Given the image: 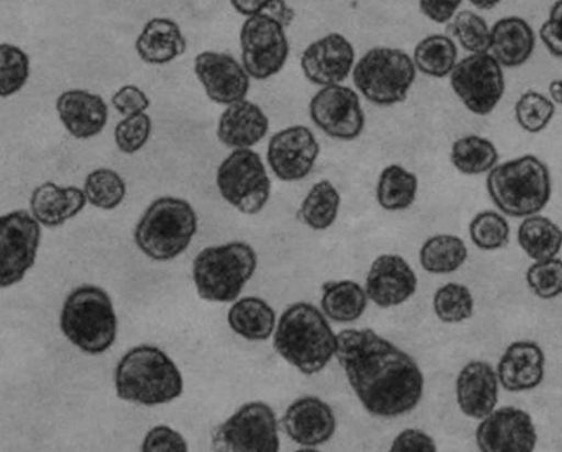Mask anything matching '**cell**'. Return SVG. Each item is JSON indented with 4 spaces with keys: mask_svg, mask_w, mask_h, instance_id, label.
I'll list each match as a JSON object with an SVG mask.
<instances>
[{
    "mask_svg": "<svg viewBox=\"0 0 562 452\" xmlns=\"http://www.w3.org/2000/svg\"><path fill=\"white\" fill-rule=\"evenodd\" d=\"M310 117L321 132L339 142L359 138L366 125L360 94L348 86L322 88L312 97Z\"/></svg>",
    "mask_w": 562,
    "mask_h": 452,
    "instance_id": "cell-14",
    "label": "cell"
},
{
    "mask_svg": "<svg viewBox=\"0 0 562 452\" xmlns=\"http://www.w3.org/2000/svg\"><path fill=\"white\" fill-rule=\"evenodd\" d=\"M85 191L79 188H59L48 181L32 192L30 206L34 217L47 228H56L77 217L85 208Z\"/></svg>",
    "mask_w": 562,
    "mask_h": 452,
    "instance_id": "cell-26",
    "label": "cell"
},
{
    "mask_svg": "<svg viewBox=\"0 0 562 452\" xmlns=\"http://www.w3.org/2000/svg\"><path fill=\"white\" fill-rule=\"evenodd\" d=\"M418 191V179L400 165L382 170L376 184V201L385 211H405L413 206Z\"/></svg>",
    "mask_w": 562,
    "mask_h": 452,
    "instance_id": "cell-31",
    "label": "cell"
},
{
    "mask_svg": "<svg viewBox=\"0 0 562 452\" xmlns=\"http://www.w3.org/2000/svg\"><path fill=\"white\" fill-rule=\"evenodd\" d=\"M150 134H153V121L145 113L127 115L119 122L114 132L115 144L125 155H134L143 148Z\"/></svg>",
    "mask_w": 562,
    "mask_h": 452,
    "instance_id": "cell-43",
    "label": "cell"
},
{
    "mask_svg": "<svg viewBox=\"0 0 562 452\" xmlns=\"http://www.w3.org/2000/svg\"><path fill=\"white\" fill-rule=\"evenodd\" d=\"M451 163L464 176L488 173L499 160V152L491 139L468 135L453 143L450 154Z\"/></svg>",
    "mask_w": 562,
    "mask_h": 452,
    "instance_id": "cell-33",
    "label": "cell"
},
{
    "mask_svg": "<svg viewBox=\"0 0 562 452\" xmlns=\"http://www.w3.org/2000/svg\"><path fill=\"white\" fill-rule=\"evenodd\" d=\"M413 58L418 71L429 78L442 79L456 69L459 49L449 36L430 35L417 43Z\"/></svg>",
    "mask_w": 562,
    "mask_h": 452,
    "instance_id": "cell-30",
    "label": "cell"
},
{
    "mask_svg": "<svg viewBox=\"0 0 562 452\" xmlns=\"http://www.w3.org/2000/svg\"><path fill=\"white\" fill-rule=\"evenodd\" d=\"M223 199L244 214L261 212L270 197V179L261 156L251 148L234 149L218 168Z\"/></svg>",
    "mask_w": 562,
    "mask_h": 452,
    "instance_id": "cell-9",
    "label": "cell"
},
{
    "mask_svg": "<svg viewBox=\"0 0 562 452\" xmlns=\"http://www.w3.org/2000/svg\"><path fill=\"white\" fill-rule=\"evenodd\" d=\"M281 423L286 434L304 447L327 443L337 427L331 407L313 396L301 397L291 404Z\"/></svg>",
    "mask_w": 562,
    "mask_h": 452,
    "instance_id": "cell-20",
    "label": "cell"
},
{
    "mask_svg": "<svg viewBox=\"0 0 562 452\" xmlns=\"http://www.w3.org/2000/svg\"><path fill=\"white\" fill-rule=\"evenodd\" d=\"M340 193L329 180L318 181L301 203L299 218L310 229L322 231L337 221L340 210Z\"/></svg>",
    "mask_w": 562,
    "mask_h": 452,
    "instance_id": "cell-34",
    "label": "cell"
},
{
    "mask_svg": "<svg viewBox=\"0 0 562 452\" xmlns=\"http://www.w3.org/2000/svg\"><path fill=\"white\" fill-rule=\"evenodd\" d=\"M355 64L356 50L352 43L338 32L312 42L300 59L304 77L319 88L341 84L352 75Z\"/></svg>",
    "mask_w": 562,
    "mask_h": 452,
    "instance_id": "cell-16",
    "label": "cell"
},
{
    "mask_svg": "<svg viewBox=\"0 0 562 452\" xmlns=\"http://www.w3.org/2000/svg\"><path fill=\"white\" fill-rule=\"evenodd\" d=\"M499 376L490 363L473 361L464 365L457 381L461 411L475 419L490 416L498 404Z\"/></svg>",
    "mask_w": 562,
    "mask_h": 452,
    "instance_id": "cell-21",
    "label": "cell"
},
{
    "mask_svg": "<svg viewBox=\"0 0 562 452\" xmlns=\"http://www.w3.org/2000/svg\"><path fill=\"white\" fill-rule=\"evenodd\" d=\"M470 236L472 242L481 250H499L509 244L510 226L499 213L484 211L472 219Z\"/></svg>",
    "mask_w": 562,
    "mask_h": 452,
    "instance_id": "cell-38",
    "label": "cell"
},
{
    "mask_svg": "<svg viewBox=\"0 0 562 452\" xmlns=\"http://www.w3.org/2000/svg\"><path fill=\"white\" fill-rule=\"evenodd\" d=\"M279 448L276 414L261 402L244 405L213 434L217 451L277 452Z\"/></svg>",
    "mask_w": 562,
    "mask_h": 452,
    "instance_id": "cell-12",
    "label": "cell"
},
{
    "mask_svg": "<svg viewBox=\"0 0 562 452\" xmlns=\"http://www.w3.org/2000/svg\"><path fill=\"white\" fill-rule=\"evenodd\" d=\"M527 284L535 295L543 300H550L562 295V261L558 258L537 261L529 267Z\"/></svg>",
    "mask_w": 562,
    "mask_h": 452,
    "instance_id": "cell-42",
    "label": "cell"
},
{
    "mask_svg": "<svg viewBox=\"0 0 562 452\" xmlns=\"http://www.w3.org/2000/svg\"><path fill=\"white\" fill-rule=\"evenodd\" d=\"M451 89L475 115H488L505 93L503 67L490 53L471 54L450 75Z\"/></svg>",
    "mask_w": 562,
    "mask_h": 452,
    "instance_id": "cell-11",
    "label": "cell"
},
{
    "mask_svg": "<svg viewBox=\"0 0 562 452\" xmlns=\"http://www.w3.org/2000/svg\"><path fill=\"white\" fill-rule=\"evenodd\" d=\"M518 244L532 260H550L561 250L562 230L553 221L535 214L518 228Z\"/></svg>",
    "mask_w": 562,
    "mask_h": 452,
    "instance_id": "cell-29",
    "label": "cell"
},
{
    "mask_svg": "<svg viewBox=\"0 0 562 452\" xmlns=\"http://www.w3.org/2000/svg\"><path fill=\"white\" fill-rule=\"evenodd\" d=\"M468 247L453 235H437L422 246L419 261L425 271L431 274L457 272L467 262Z\"/></svg>",
    "mask_w": 562,
    "mask_h": 452,
    "instance_id": "cell-35",
    "label": "cell"
},
{
    "mask_svg": "<svg viewBox=\"0 0 562 452\" xmlns=\"http://www.w3.org/2000/svg\"><path fill=\"white\" fill-rule=\"evenodd\" d=\"M268 131L269 120L262 108L243 100L228 105L223 112L217 136L224 146L244 149L261 143Z\"/></svg>",
    "mask_w": 562,
    "mask_h": 452,
    "instance_id": "cell-24",
    "label": "cell"
},
{
    "mask_svg": "<svg viewBox=\"0 0 562 452\" xmlns=\"http://www.w3.org/2000/svg\"><path fill=\"white\" fill-rule=\"evenodd\" d=\"M188 43L175 20H149L136 41L138 57L153 66H165L187 52Z\"/></svg>",
    "mask_w": 562,
    "mask_h": 452,
    "instance_id": "cell-27",
    "label": "cell"
},
{
    "mask_svg": "<svg viewBox=\"0 0 562 452\" xmlns=\"http://www.w3.org/2000/svg\"><path fill=\"white\" fill-rule=\"evenodd\" d=\"M194 72L209 99L222 105L246 99L250 91V75L229 54L202 52L194 59Z\"/></svg>",
    "mask_w": 562,
    "mask_h": 452,
    "instance_id": "cell-18",
    "label": "cell"
},
{
    "mask_svg": "<svg viewBox=\"0 0 562 452\" xmlns=\"http://www.w3.org/2000/svg\"><path fill=\"white\" fill-rule=\"evenodd\" d=\"M243 66L255 80L276 77L290 54L285 24L272 14L247 18L240 31Z\"/></svg>",
    "mask_w": 562,
    "mask_h": 452,
    "instance_id": "cell-10",
    "label": "cell"
},
{
    "mask_svg": "<svg viewBox=\"0 0 562 452\" xmlns=\"http://www.w3.org/2000/svg\"><path fill=\"white\" fill-rule=\"evenodd\" d=\"M420 12L437 24H447L458 14L462 0H418Z\"/></svg>",
    "mask_w": 562,
    "mask_h": 452,
    "instance_id": "cell-48",
    "label": "cell"
},
{
    "mask_svg": "<svg viewBox=\"0 0 562 452\" xmlns=\"http://www.w3.org/2000/svg\"><path fill=\"white\" fill-rule=\"evenodd\" d=\"M449 32L458 39L460 46L471 54L490 53L491 50L492 29L482 16L471 10H462L453 16Z\"/></svg>",
    "mask_w": 562,
    "mask_h": 452,
    "instance_id": "cell-37",
    "label": "cell"
},
{
    "mask_svg": "<svg viewBox=\"0 0 562 452\" xmlns=\"http://www.w3.org/2000/svg\"><path fill=\"white\" fill-rule=\"evenodd\" d=\"M475 440L483 452H531L538 436L531 416L509 406L486 416Z\"/></svg>",
    "mask_w": 562,
    "mask_h": 452,
    "instance_id": "cell-17",
    "label": "cell"
},
{
    "mask_svg": "<svg viewBox=\"0 0 562 452\" xmlns=\"http://www.w3.org/2000/svg\"><path fill=\"white\" fill-rule=\"evenodd\" d=\"M116 326L112 300L101 287L80 286L64 303L61 331L86 353L100 354L110 349L116 338Z\"/></svg>",
    "mask_w": 562,
    "mask_h": 452,
    "instance_id": "cell-6",
    "label": "cell"
},
{
    "mask_svg": "<svg viewBox=\"0 0 562 452\" xmlns=\"http://www.w3.org/2000/svg\"><path fill=\"white\" fill-rule=\"evenodd\" d=\"M321 154L315 134L304 125L283 128L270 138L267 161L281 181L293 182L310 176Z\"/></svg>",
    "mask_w": 562,
    "mask_h": 452,
    "instance_id": "cell-15",
    "label": "cell"
},
{
    "mask_svg": "<svg viewBox=\"0 0 562 452\" xmlns=\"http://www.w3.org/2000/svg\"><path fill=\"white\" fill-rule=\"evenodd\" d=\"M256 268L257 255L246 242L207 247L193 262L194 285L203 300L233 303L254 276Z\"/></svg>",
    "mask_w": 562,
    "mask_h": 452,
    "instance_id": "cell-7",
    "label": "cell"
},
{
    "mask_svg": "<svg viewBox=\"0 0 562 452\" xmlns=\"http://www.w3.org/2000/svg\"><path fill=\"white\" fill-rule=\"evenodd\" d=\"M549 94L551 101L562 105V79L555 80L549 84Z\"/></svg>",
    "mask_w": 562,
    "mask_h": 452,
    "instance_id": "cell-50",
    "label": "cell"
},
{
    "mask_svg": "<svg viewBox=\"0 0 562 452\" xmlns=\"http://www.w3.org/2000/svg\"><path fill=\"white\" fill-rule=\"evenodd\" d=\"M434 305L441 321L460 323L472 317L474 300L469 287L450 283L438 290Z\"/></svg>",
    "mask_w": 562,
    "mask_h": 452,
    "instance_id": "cell-41",
    "label": "cell"
},
{
    "mask_svg": "<svg viewBox=\"0 0 562 452\" xmlns=\"http://www.w3.org/2000/svg\"><path fill=\"white\" fill-rule=\"evenodd\" d=\"M414 269L398 255H382L367 275V295L382 308L403 305L416 293Z\"/></svg>",
    "mask_w": 562,
    "mask_h": 452,
    "instance_id": "cell-19",
    "label": "cell"
},
{
    "mask_svg": "<svg viewBox=\"0 0 562 452\" xmlns=\"http://www.w3.org/2000/svg\"><path fill=\"white\" fill-rule=\"evenodd\" d=\"M540 39L551 56L562 58V0L551 7L549 18L540 27Z\"/></svg>",
    "mask_w": 562,
    "mask_h": 452,
    "instance_id": "cell-45",
    "label": "cell"
},
{
    "mask_svg": "<svg viewBox=\"0 0 562 452\" xmlns=\"http://www.w3.org/2000/svg\"><path fill=\"white\" fill-rule=\"evenodd\" d=\"M112 103L119 113L127 116L145 113L150 101L143 90L134 84H126L113 95Z\"/></svg>",
    "mask_w": 562,
    "mask_h": 452,
    "instance_id": "cell-46",
    "label": "cell"
},
{
    "mask_svg": "<svg viewBox=\"0 0 562 452\" xmlns=\"http://www.w3.org/2000/svg\"><path fill=\"white\" fill-rule=\"evenodd\" d=\"M85 193L92 206L111 211L121 206L126 195V185L112 169H97L85 180Z\"/></svg>",
    "mask_w": 562,
    "mask_h": 452,
    "instance_id": "cell-36",
    "label": "cell"
},
{
    "mask_svg": "<svg viewBox=\"0 0 562 452\" xmlns=\"http://www.w3.org/2000/svg\"><path fill=\"white\" fill-rule=\"evenodd\" d=\"M366 307L367 296L358 283L342 280L323 285L322 308L330 319L339 323L358 320Z\"/></svg>",
    "mask_w": 562,
    "mask_h": 452,
    "instance_id": "cell-32",
    "label": "cell"
},
{
    "mask_svg": "<svg viewBox=\"0 0 562 452\" xmlns=\"http://www.w3.org/2000/svg\"><path fill=\"white\" fill-rule=\"evenodd\" d=\"M144 452H187L186 439L177 430L167 426H158L149 430L143 444Z\"/></svg>",
    "mask_w": 562,
    "mask_h": 452,
    "instance_id": "cell-44",
    "label": "cell"
},
{
    "mask_svg": "<svg viewBox=\"0 0 562 452\" xmlns=\"http://www.w3.org/2000/svg\"><path fill=\"white\" fill-rule=\"evenodd\" d=\"M57 111L64 127L79 139L100 135L108 122V105L102 97L85 90L61 93Z\"/></svg>",
    "mask_w": 562,
    "mask_h": 452,
    "instance_id": "cell-22",
    "label": "cell"
},
{
    "mask_svg": "<svg viewBox=\"0 0 562 452\" xmlns=\"http://www.w3.org/2000/svg\"><path fill=\"white\" fill-rule=\"evenodd\" d=\"M417 68L413 57L398 48L374 47L355 64V88L367 101L392 106L403 103L416 81Z\"/></svg>",
    "mask_w": 562,
    "mask_h": 452,
    "instance_id": "cell-8",
    "label": "cell"
},
{
    "mask_svg": "<svg viewBox=\"0 0 562 452\" xmlns=\"http://www.w3.org/2000/svg\"><path fill=\"white\" fill-rule=\"evenodd\" d=\"M536 47L535 31L526 20L504 18L492 27L491 54L504 68H518L532 57Z\"/></svg>",
    "mask_w": 562,
    "mask_h": 452,
    "instance_id": "cell-25",
    "label": "cell"
},
{
    "mask_svg": "<svg viewBox=\"0 0 562 452\" xmlns=\"http://www.w3.org/2000/svg\"><path fill=\"white\" fill-rule=\"evenodd\" d=\"M41 225L26 211L8 213L0 218V285L21 282L35 264L41 242Z\"/></svg>",
    "mask_w": 562,
    "mask_h": 452,
    "instance_id": "cell-13",
    "label": "cell"
},
{
    "mask_svg": "<svg viewBox=\"0 0 562 452\" xmlns=\"http://www.w3.org/2000/svg\"><path fill=\"white\" fill-rule=\"evenodd\" d=\"M554 114V102L537 91H527L515 105L516 121L529 134L543 132Z\"/></svg>",
    "mask_w": 562,
    "mask_h": 452,
    "instance_id": "cell-39",
    "label": "cell"
},
{
    "mask_svg": "<svg viewBox=\"0 0 562 452\" xmlns=\"http://www.w3.org/2000/svg\"><path fill=\"white\" fill-rule=\"evenodd\" d=\"M121 399L145 406L168 404L183 391L182 375L165 351L155 347L130 350L115 372Z\"/></svg>",
    "mask_w": 562,
    "mask_h": 452,
    "instance_id": "cell-3",
    "label": "cell"
},
{
    "mask_svg": "<svg viewBox=\"0 0 562 452\" xmlns=\"http://www.w3.org/2000/svg\"><path fill=\"white\" fill-rule=\"evenodd\" d=\"M469 2L480 10H491L499 5L503 0H469Z\"/></svg>",
    "mask_w": 562,
    "mask_h": 452,
    "instance_id": "cell-51",
    "label": "cell"
},
{
    "mask_svg": "<svg viewBox=\"0 0 562 452\" xmlns=\"http://www.w3.org/2000/svg\"><path fill=\"white\" fill-rule=\"evenodd\" d=\"M335 354L370 414L397 417L413 411L419 404L425 378L418 364L373 330L341 331Z\"/></svg>",
    "mask_w": 562,
    "mask_h": 452,
    "instance_id": "cell-1",
    "label": "cell"
},
{
    "mask_svg": "<svg viewBox=\"0 0 562 452\" xmlns=\"http://www.w3.org/2000/svg\"><path fill=\"white\" fill-rule=\"evenodd\" d=\"M486 190L504 214L531 217L550 201V171L542 160L527 155L495 166L486 178Z\"/></svg>",
    "mask_w": 562,
    "mask_h": 452,
    "instance_id": "cell-4",
    "label": "cell"
},
{
    "mask_svg": "<svg viewBox=\"0 0 562 452\" xmlns=\"http://www.w3.org/2000/svg\"><path fill=\"white\" fill-rule=\"evenodd\" d=\"M277 2L278 0H231L236 12L247 18L265 13Z\"/></svg>",
    "mask_w": 562,
    "mask_h": 452,
    "instance_id": "cell-49",
    "label": "cell"
},
{
    "mask_svg": "<svg viewBox=\"0 0 562 452\" xmlns=\"http://www.w3.org/2000/svg\"><path fill=\"white\" fill-rule=\"evenodd\" d=\"M544 352L535 341H516L498 365L499 382L507 392L532 391L544 380Z\"/></svg>",
    "mask_w": 562,
    "mask_h": 452,
    "instance_id": "cell-23",
    "label": "cell"
},
{
    "mask_svg": "<svg viewBox=\"0 0 562 452\" xmlns=\"http://www.w3.org/2000/svg\"><path fill=\"white\" fill-rule=\"evenodd\" d=\"M228 321L231 328L240 337L263 341L274 331L276 312L261 298L245 297L231 308Z\"/></svg>",
    "mask_w": 562,
    "mask_h": 452,
    "instance_id": "cell-28",
    "label": "cell"
},
{
    "mask_svg": "<svg viewBox=\"0 0 562 452\" xmlns=\"http://www.w3.org/2000/svg\"><path fill=\"white\" fill-rule=\"evenodd\" d=\"M30 77L27 54L16 46L3 43L0 46V95H13L23 90Z\"/></svg>",
    "mask_w": 562,
    "mask_h": 452,
    "instance_id": "cell-40",
    "label": "cell"
},
{
    "mask_svg": "<svg viewBox=\"0 0 562 452\" xmlns=\"http://www.w3.org/2000/svg\"><path fill=\"white\" fill-rule=\"evenodd\" d=\"M198 215L181 199L161 197L147 208L135 230L138 249L155 261H170L186 251L198 231Z\"/></svg>",
    "mask_w": 562,
    "mask_h": 452,
    "instance_id": "cell-5",
    "label": "cell"
},
{
    "mask_svg": "<svg viewBox=\"0 0 562 452\" xmlns=\"http://www.w3.org/2000/svg\"><path fill=\"white\" fill-rule=\"evenodd\" d=\"M393 452H436L435 440L418 429H405L392 445Z\"/></svg>",
    "mask_w": 562,
    "mask_h": 452,
    "instance_id": "cell-47",
    "label": "cell"
},
{
    "mask_svg": "<svg viewBox=\"0 0 562 452\" xmlns=\"http://www.w3.org/2000/svg\"><path fill=\"white\" fill-rule=\"evenodd\" d=\"M274 348L300 372L312 375L326 369L337 353L338 337L318 308L297 303L280 317Z\"/></svg>",
    "mask_w": 562,
    "mask_h": 452,
    "instance_id": "cell-2",
    "label": "cell"
}]
</instances>
